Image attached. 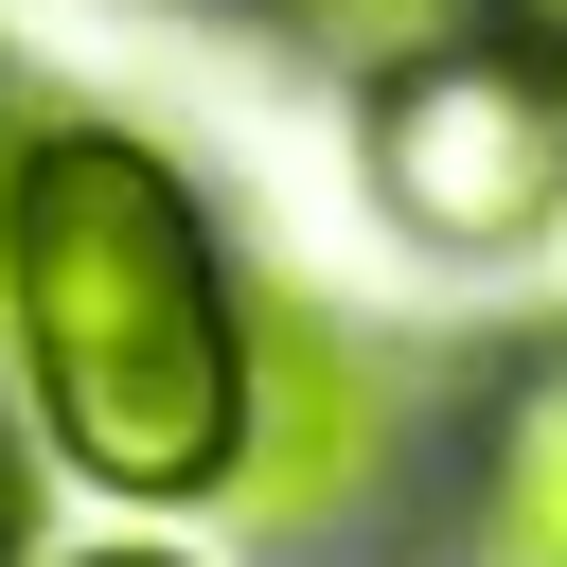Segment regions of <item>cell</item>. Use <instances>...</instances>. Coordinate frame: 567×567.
Listing matches in <instances>:
<instances>
[{
  "instance_id": "obj_1",
  "label": "cell",
  "mask_w": 567,
  "mask_h": 567,
  "mask_svg": "<svg viewBox=\"0 0 567 567\" xmlns=\"http://www.w3.org/2000/svg\"><path fill=\"white\" fill-rule=\"evenodd\" d=\"M0 354L89 496H213L248 266L142 124H0Z\"/></svg>"
},
{
  "instance_id": "obj_2",
  "label": "cell",
  "mask_w": 567,
  "mask_h": 567,
  "mask_svg": "<svg viewBox=\"0 0 567 567\" xmlns=\"http://www.w3.org/2000/svg\"><path fill=\"white\" fill-rule=\"evenodd\" d=\"M425 496V372L337 319L319 284H248V354H230V461H213V514L284 567H337L372 532H408Z\"/></svg>"
},
{
  "instance_id": "obj_3",
  "label": "cell",
  "mask_w": 567,
  "mask_h": 567,
  "mask_svg": "<svg viewBox=\"0 0 567 567\" xmlns=\"http://www.w3.org/2000/svg\"><path fill=\"white\" fill-rule=\"evenodd\" d=\"M354 142H372V213L408 248H443V266H514L567 213V71H532L496 35L390 53L372 106H354Z\"/></svg>"
},
{
  "instance_id": "obj_4",
  "label": "cell",
  "mask_w": 567,
  "mask_h": 567,
  "mask_svg": "<svg viewBox=\"0 0 567 567\" xmlns=\"http://www.w3.org/2000/svg\"><path fill=\"white\" fill-rule=\"evenodd\" d=\"M425 496L443 567H567V337L478 372V408L425 443Z\"/></svg>"
},
{
  "instance_id": "obj_5",
  "label": "cell",
  "mask_w": 567,
  "mask_h": 567,
  "mask_svg": "<svg viewBox=\"0 0 567 567\" xmlns=\"http://www.w3.org/2000/svg\"><path fill=\"white\" fill-rule=\"evenodd\" d=\"M301 53H337V71H390V53H425V35H461V0H266Z\"/></svg>"
},
{
  "instance_id": "obj_6",
  "label": "cell",
  "mask_w": 567,
  "mask_h": 567,
  "mask_svg": "<svg viewBox=\"0 0 567 567\" xmlns=\"http://www.w3.org/2000/svg\"><path fill=\"white\" fill-rule=\"evenodd\" d=\"M461 35H496V53H532V71H567V0H461Z\"/></svg>"
},
{
  "instance_id": "obj_7",
  "label": "cell",
  "mask_w": 567,
  "mask_h": 567,
  "mask_svg": "<svg viewBox=\"0 0 567 567\" xmlns=\"http://www.w3.org/2000/svg\"><path fill=\"white\" fill-rule=\"evenodd\" d=\"M0 567H35V461H18V425H0Z\"/></svg>"
},
{
  "instance_id": "obj_8",
  "label": "cell",
  "mask_w": 567,
  "mask_h": 567,
  "mask_svg": "<svg viewBox=\"0 0 567 567\" xmlns=\"http://www.w3.org/2000/svg\"><path fill=\"white\" fill-rule=\"evenodd\" d=\"M89 567H177V549H89Z\"/></svg>"
}]
</instances>
